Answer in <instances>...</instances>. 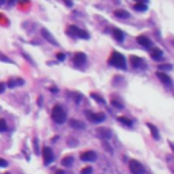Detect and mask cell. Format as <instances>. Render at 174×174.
I'll return each instance as SVG.
<instances>
[{
	"label": "cell",
	"mask_w": 174,
	"mask_h": 174,
	"mask_svg": "<svg viewBox=\"0 0 174 174\" xmlns=\"http://www.w3.org/2000/svg\"><path fill=\"white\" fill-rule=\"evenodd\" d=\"M133 8H135L136 11H139V12H144V11H147V3L146 2L136 3V4L133 6Z\"/></svg>",
	"instance_id": "obj_21"
},
{
	"label": "cell",
	"mask_w": 174,
	"mask_h": 174,
	"mask_svg": "<svg viewBox=\"0 0 174 174\" xmlns=\"http://www.w3.org/2000/svg\"><path fill=\"white\" fill-rule=\"evenodd\" d=\"M86 116L88 117V120L91 121V123H102L103 120H105V114L103 113H91V112H86Z\"/></svg>",
	"instance_id": "obj_5"
},
{
	"label": "cell",
	"mask_w": 174,
	"mask_h": 174,
	"mask_svg": "<svg viewBox=\"0 0 174 174\" xmlns=\"http://www.w3.org/2000/svg\"><path fill=\"white\" fill-rule=\"evenodd\" d=\"M22 56H23V57L26 59V60H27L29 63H30V64H33V65H34V64H35V63H34V61H33V59H30V57H29V56H27V53H25V52H22Z\"/></svg>",
	"instance_id": "obj_29"
},
{
	"label": "cell",
	"mask_w": 174,
	"mask_h": 174,
	"mask_svg": "<svg viewBox=\"0 0 174 174\" xmlns=\"http://www.w3.org/2000/svg\"><path fill=\"white\" fill-rule=\"evenodd\" d=\"M56 174H65V173L63 172V170H57V172H56Z\"/></svg>",
	"instance_id": "obj_35"
},
{
	"label": "cell",
	"mask_w": 174,
	"mask_h": 174,
	"mask_svg": "<svg viewBox=\"0 0 174 174\" xmlns=\"http://www.w3.org/2000/svg\"><path fill=\"white\" fill-rule=\"evenodd\" d=\"M41 34H42V37L46 40V41H49V42L52 44V45H54V46H57V45H59L57 40L50 34V31L48 30V29H41Z\"/></svg>",
	"instance_id": "obj_9"
},
{
	"label": "cell",
	"mask_w": 174,
	"mask_h": 174,
	"mask_svg": "<svg viewBox=\"0 0 174 174\" xmlns=\"http://www.w3.org/2000/svg\"><path fill=\"white\" fill-rule=\"evenodd\" d=\"M4 174H10V173H4Z\"/></svg>",
	"instance_id": "obj_36"
},
{
	"label": "cell",
	"mask_w": 174,
	"mask_h": 174,
	"mask_svg": "<svg viewBox=\"0 0 174 174\" xmlns=\"http://www.w3.org/2000/svg\"><path fill=\"white\" fill-rule=\"evenodd\" d=\"M91 173H92V167H90V166L82 169V172H80V174H91Z\"/></svg>",
	"instance_id": "obj_28"
},
{
	"label": "cell",
	"mask_w": 174,
	"mask_h": 174,
	"mask_svg": "<svg viewBox=\"0 0 174 174\" xmlns=\"http://www.w3.org/2000/svg\"><path fill=\"white\" fill-rule=\"evenodd\" d=\"M110 103H112L114 108H117V109H124V103L120 102V101H117V99H112Z\"/></svg>",
	"instance_id": "obj_24"
},
{
	"label": "cell",
	"mask_w": 174,
	"mask_h": 174,
	"mask_svg": "<svg viewBox=\"0 0 174 174\" xmlns=\"http://www.w3.org/2000/svg\"><path fill=\"white\" fill-rule=\"evenodd\" d=\"M113 37L116 38V41L118 42H123L124 41V31L120 30V29H113Z\"/></svg>",
	"instance_id": "obj_18"
},
{
	"label": "cell",
	"mask_w": 174,
	"mask_h": 174,
	"mask_svg": "<svg viewBox=\"0 0 174 174\" xmlns=\"http://www.w3.org/2000/svg\"><path fill=\"white\" fill-rule=\"evenodd\" d=\"M162 57H163V52H162L161 49H158V48H155V49H153V50H151V59H153V60H157V61H159Z\"/></svg>",
	"instance_id": "obj_16"
},
{
	"label": "cell",
	"mask_w": 174,
	"mask_h": 174,
	"mask_svg": "<svg viewBox=\"0 0 174 174\" xmlns=\"http://www.w3.org/2000/svg\"><path fill=\"white\" fill-rule=\"evenodd\" d=\"M147 127L150 128V131H151V135H153V138H154L155 140H159V138H161V135H159L158 128L155 127V125H153L151 123H147Z\"/></svg>",
	"instance_id": "obj_19"
},
{
	"label": "cell",
	"mask_w": 174,
	"mask_h": 174,
	"mask_svg": "<svg viewBox=\"0 0 174 174\" xmlns=\"http://www.w3.org/2000/svg\"><path fill=\"white\" fill-rule=\"evenodd\" d=\"M67 33H68L71 37H78V38H83V40H88L90 38V35H88V33L86 30H82V29H79L78 26H68V29H67Z\"/></svg>",
	"instance_id": "obj_3"
},
{
	"label": "cell",
	"mask_w": 174,
	"mask_h": 174,
	"mask_svg": "<svg viewBox=\"0 0 174 174\" xmlns=\"http://www.w3.org/2000/svg\"><path fill=\"white\" fill-rule=\"evenodd\" d=\"M129 169H131V172L133 174H144L143 165L139 161H136V159H131L129 161Z\"/></svg>",
	"instance_id": "obj_4"
},
{
	"label": "cell",
	"mask_w": 174,
	"mask_h": 174,
	"mask_svg": "<svg viewBox=\"0 0 174 174\" xmlns=\"http://www.w3.org/2000/svg\"><path fill=\"white\" fill-rule=\"evenodd\" d=\"M136 41H138L139 45H142V46H144V48H150V46H151L150 38H147L146 35H139V37H136Z\"/></svg>",
	"instance_id": "obj_14"
},
{
	"label": "cell",
	"mask_w": 174,
	"mask_h": 174,
	"mask_svg": "<svg viewBox=\"0 0 174 174\" xmlns=\"http://www.w3.org/2000/svg\"><path fill=\"white\" fill-rule=\"evenodd\" d=\"M22 84H25V80L23 79H19V78H11L8 80V83H7V86L10 88H15L18 86H22Z\"/></svg>",
	"instance_id": "obj_13"
},
{
	"label": "cell",
	"mask_w": 174,
	"mask_h": 174,
	"mask_svg": "<svg viewBox=\"0 0 174 174\" xmlns=\"http://www.w3.org/2000/svg\"><path fill=\"white\" fill-rule=\"evenodd\" d=\"M109 64L116 67V68L127 69V63H125L124 54L118 53V52H113L112 53V56H110V59H109Z\"/></svg>",
	"instance_id": "obj_1"
},
{
	"label": "cell",
	"mask_w": 174,
	"mask_h": 174,
	"mask_svg": "<svg viewBox=\"0 0 174 174\" xmlns=\"http://www.w3.org/2000/svg\"><path fill=\"white\" fill-rule=\"evenodd\" d=\"M117 121L120 124H123L124 127H128V128H131L132 125H133V121L131 120V118H128V117H124V116H120L117 118Z\"/></svg>",
	"instance_id": "obj_17"
},
{
	"label": "cell",
	"mask_w": 174,
	"mask_h": 174,
	"mask_svg": "<svg viewBox=\"0 0 174 174\" xmlns=\"http://www.w3.org/2000/svg\"><path fill=\"white\" fill-rule=\"evenodd\" d=\"M157 76H158V79L161 80L163 84H166V86H169V87H172L173 86V80H172V78H170L166 72H157Z\"/></svg>",
	"instance_id": "obj_7"
},
{
	"label": "cell",
	"mask_w": 174,
	"mask_h": 174,
	"mask_svg": "<svg viewBox=\"0 0 174 174\" xmlns=\"http://www.w3.org/2000/svg\"><path fill=\"white\" fill-rule=\"evenodd\" d=\"M4 88H6V84L4 83H0V94L4 91Z\"/></svg>",
	"instance_id": "obj_33"
},
{
	"label": "cell",
	"mask_w": 174,
	"mask_h": 174,
	"mask_svg": "<svg viewBox=\"0 0 174 174\" xmlns=\"http://www.w3.org/2000/svg\"><path fill=\"white\" fill-rule=\"evenodd\" d=\"M80 159L83 162H94L97 159V153H94V151H84V153L80 154Z\"/></svg>",
	"instance_id": "obj_8"
},
{
	"label": "cell",
	"mask_w": 174,
	"mask_h": 174,
	"mask_svg": "<svg viewBox=\"0 0 174 174\" xmlns=\"http://www.w3.org/2000/svg\"><path fill=\"white\" fill-rule=\"evenodd\" d=\"M0 61H3V63H8V64H14V61L11 60V59L7 57L4 53H2V52H0Z\"/></svg>",
	"instance_id": "obj_25"
},
{
	"label": "cell",
	"mask_w": 174,
	"mask_h": 174,
	"mask_svg": "<svg viewBox=\"0 0 174 174\" xmlns=\"http://www.w3.org/2000/svg\"><path fill=\"white\" fill-rule=\"evenodd\" d=\"M114 15L117 18H120V19H128L129 18V12L125 10H116L114 11Z\"/></svg>",
	"instance_id": "obj_20"
},
{
	"label": "cell",
	"mask_w": 174,
	"mask_h": 174,
	"mask_svg": "<svg viewBox=\"0 0 174 174\" xmlns=\"http://www.w3.org/2000/svg\"><path fill=\"white\" fill-rule=\"evenodd\" d=\"M103 147H105V148L108 150L110 154H113V148H112V147H110V146H108V144H106V142H103Z\"/></svg>",
	"instance_id": "obj_31"
},
{
	"label": "cell",
	"mask_w": 174,
	"mask_h": 174,
	"mask_svg": "<svg viewBox=\"0 0 174 174\" xmlns=\"http://www.w3.org/2000/svg\"><path fill=\"white\" fill-rule=\"evenodd\" d=\"M90 95H91V97L94 98V99H95V101H97V102H99V103H105V99H102V97H101V95L95 94V92H91Z\"/></svg>",
	"instance_id": "obj_26"
},
{
	"label": "cell",
	"mask_w": 174,
	"mask_h": 174,
	"mask_svg": "<svg viewBox=\"0 0 174 174\" xmlns=\"http://www.w3.org/2000/svg\"><path fill=\"white\" fill-rule=\"evenodd\" d=\"M57 60H60V61L65 60V54L64 53H57Z\"/></svg>",
	"instance_id": "obj_32"
},
{
	"label": "cell",
	"mask_w": 174,
	"mask_h": 174,
	"mask_svg": "<svg viewBox=\"0 0 174 174\" xmlns=\"http://www.w3.org/2000/svg\"><path fill=\"white\" fill-rule=\"evenodd\" d=\"M69 125H71V128H73V129H84L86 128V124H84L83 121L75 120V118L69 120Z\"/></svg>",
	"instance_id": "obj_15"
},
{
	"label": "cell",
	"mask_w": 174,
	"mask_h": 174,
	"mask_svg": "<svg viewBox=\"0 0 174 174\" xmlns=\"http://www.w3.org/2000/svg\"><path fill=\"white\" fill-rule=\"evenodd\" d=\"M52 118L56 124H64L67 120V113L61 105H54L53 110H52Z\"/></svg>",
	"instance_id": "obj_2"
},
{
	"label": "cell",
	"mask_w": 174,
	"mask_h": 174,
	"mask_svg": "<svg viewBox=\"0 0 174 174\" xmlns=\"http://www.w3.org/2000/svg\"><path fill=\"white\" fill-rule=\"evenodd\" d=\"M131 64L135 67V68H144L146 67V63L142 57H138V56H131Z\"/></svg>",
	"instance_id": "obj_12"
},
{
	"label": "cell",
	"mask_w": 174,
	"mask_h": 174,
	"mask_svg": "<svg viewBox=\"0 0 174 174\" xmlns=\"http://www.w3.org/2000/svg\"><path fill=\"white\" fill-rule=\"evenodd\" d=\"M72 163H73V158L72 157H65V158H63V161H61V165L65 166V167H71Z\"/></svg>",
	"instance_id": "obj_22"
},
{
	"label": "cell",
	"mask_w": 174,
	"mask_h": 174,
	"mask_svg": "<svg viewBox=\"0 0 174 174\" xmlns=\"http://www.w3.org/2000/svg\"><path fill=\"white\" fill-rule=\"evenodd\" d=\"M3 131H7V124H6V120L0 118V132Z\"/></svg>",
	"instance_id": "obj_27"
},
{
	"label": "cell",
	"mask_w": 174,
	"mask_h": 174,
	"mask_svg": "<svg viewBox=\"0 0 174 174\" xmlns=\"http://www.w3.org/2000/svg\"><path fill=\"white\" fill-rule=\"evenodd\" d=\"M7 166H8V162H7L6 159L0 158V167H7Z\"/></svg>",
	"instance_id": "obj_30"
},
{
	"label": "cell",
	"mask_w": 174,
	"mask_h": 174,
	"mask_svg": "<svg viewBox=\"0 0 174 174\" xmlns=\"http://www.w3.org/2000/svg\"><path fill=\"white\" fill-rule=\"evenodd\" d=\"M86 60H87V57L83 52H76L75 56H73V63H75L76 65H83L84 63H86Z\"/></svg>",
	"instance_id": "obj_11"
},
{
	"label": "cell",
	"mask_w": 174,
	"mask_h": 174,
	"mask_svg": "<svg viewBox=\"0 0 174 174\" xmlns=\"http://www.w3.org/2000/svg\"><path fill=\"white\" fill-rule=\"evenodd\" d=\"M64 4H65L67 7H72V6H73V4H72L71 2H64Z\"/></svg>",
	"instance_id": "obj_34"
},
{
	"label": "cell",
	"mask_w": 174,
	"mask_h": 174,
	"mask_svg": "<svg viewBox=\"0 0 174 174\" xmlns=\"http://www.w3.org/2000/svg\"><path fill=\"white\" fill-rule=\"evenodd\" d=\"M173 67L172 64H162L159 65V72H165V71H172Z\"/></svg>",
	"instance_id": "obj_23"
},
{
	"label": "cell",
	"mask_w": 174,
	"mask_h": 174,
	"mask_svg": "<svg viewBox=\"0 0 174 174\" xmlns=\"http://www.w3.org/2000/svg\"><path fill=\"white\" fill-rule=\"evenodd\" d=\"M97 135H98L99 139L108 140V139H110V136H112V131H110L109 128H98L97 129Z\"/></svg>",
	"instance_id": "obj_10"
},
{
	"label": "cell",
	"mask_w": 174,
	"mask_h": 174,
	"mask_svg": "<svg viewBox=\"0 0 174 174\" xmlns=\"http://www.w3.org/2000/svg\"><path fill=\"white\" fill-rule=\"evenodd\" d=\"M42 157H44V163L45 165H49L50 162L53 161V151H52L50 147H44Z\"/></svg>",
	"instance_id": "obj_6"
}]
</instances>
